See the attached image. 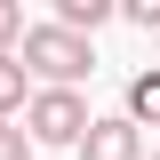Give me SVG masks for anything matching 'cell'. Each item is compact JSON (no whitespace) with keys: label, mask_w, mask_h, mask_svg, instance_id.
<instances>
[{"label":"cell","mask_w":160,"mask_h":160,"mask_svg":"<svg viewBox=\"0 0 160 160\" xmlns=\"http://www.w3.org/2000/svg\"><path fill=\"white\" fill-rule=\"evenodd\" d=\"M144 160H160V152H144Z\"/></svg>","instance_id":"obj_11"},{"label":"cell","mask_w":160,"mask_h":160,"mask_svg":"<svg viewBox=\"0 0 160 160\" xmlns=\"http://www.w3.org/2000/svg\"><path fill=\"white\" fill-rule=\"evenodd\" d=\"M88 120H96V112H88L80 88H32L16 128H24L32 144H80V136H88Z\"/></svg>","instance_id":"obj_2"},{"label":"cell","mask_w":160,"mask_h":160,"mask_svg":"<svg viewBox=\"0 0 160 160\" xmlns=\"http://www.w3.org/2000/svg\"><path fill=\"white\" fill-rule=\"evenodd\" d=\"M16 64H24V80H40V88H80V80L96 72V48L80 32H64V24H24Z\"/></svg>","instance_id":"obj_1"},{"label":"cell","mask_w":160,"mask_h":160,"mask_svg":"<svg viewBox=\"0 0 160 160\" xmlns=\"http://www.w3.org/2000/svg\"><path fill=\"white\" fill-rule=\"evenodd\" d=\"M24 96H32L24 64H16V56H0V120H16V112H24Z\"/></svg>","instance_id":"obj_6"},{"label":"cell","mask_w":160,"mask_h":160,"mask_svg":"<svg viewBox=\"0 0 160 160\" xmlns=\"http://www.w3.org/2000/svg\"><path fill=\"white\" fill-rule=\"evenodd\" d=\"M104 16H112V0H56V16H48V24H64V32H80V40H88Z\"/></svg>","instance_id":"obj_5"},{"label":"cell","mask_w":160,"mask_h":160,"mask_svg":"<svg viewBox=\"0 0 160 160\" xmlns=\"http://www.w3.org/2000/svg\"><path fill=\"white\" fill-rule=\"evenodd\" d=\"M120 120H128L136 136H144V128H160V64L128 80V112H120Z\"/></svg>","instance_id":"obj_4"},{"label":"cell","mask_w":160,"mask_h":160,"mask_svg":"<svg viewBox=\"0 0 160 160\" xmlns=\"http://www.w3.org/2000/svg\"><path fill=\"white\" fill-rule=\"evenodd\" d=\"M0 160H32V136H24L16 120H0Z\"/></svg>","instance_id":"obj_8"},{"label":"cell","mask_w":160,"mask_h":160,"mask_svg":"<svg viewBox=\"0 0 160 160\" xmlns=\"http://www.w3.org/2000/svg\"><path fill=\"white\" fill-rule=\"evenodd\" d=\"M72 152H80V160H144V136L112 112V120H88V136H80Z\"/></svg>","instance_id":"obj_3"},{"label":"cell","mask_w":160,"mask_h":160,"mask_svg":"<svg viewBox=\"0 0 160 160\" xmlns=\"http://www.w3.org/2000/svg\"><path fill=\"white\" fill-rule=\"evenodd\" d=\"M152 48H160V32H152Z\"/></svg>","instance_id":"obj_10"},{"label":"cell","mask_w":160,"mask_h":160,"mask_svg":"<svg viewBox=\"0 0 160 160\" xmlns=\"http://www.w3.org/2000/svg\"><path fill=\"white\" fill-rule=\"evenodd\" d=\"M120 16H128V24H144V32H160V0H128Z\"/></svg>","instance_id":"obj_9"},{"label":"cell","mask_w":160,"mask_h":160,"mask_svg":"<svg viewBox=\"0 0 160 160\" xmlns=\"http://www.w3.org/2000/svg\"><path fill=\"white\" fill-rule=\"evenodd\" d=\"M24 40V0H0V56H16Z\"/></svg>","instance_id":"obj_7"}]
</instances>
